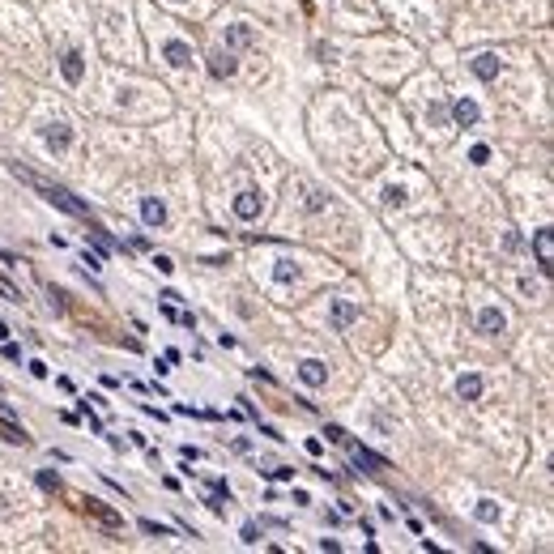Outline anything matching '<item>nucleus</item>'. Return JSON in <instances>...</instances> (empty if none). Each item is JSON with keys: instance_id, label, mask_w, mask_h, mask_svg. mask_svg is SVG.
Instances as JSON below:
<instances>
[{"instance_id": "f257e3e1", "label": "nucleus", "mask_w": 554, "mask_h": 554, "mask_svg": "<svg viewBox=\"0 0 554 554\" xmlns=\"http://www.w3.org/2000/svg\"><path fill=\"white\" fill-rule=\"evenodd\" d=\"M13 171H17V175H21V180H26L30 188H39V192L47 196V200H52V205H60L64 213H73V218H90V209L82 205L77 196H68L64 188H52V184H43V180H35V175H26V171H21V166H13Z\"/></svg>"}, {"instance_id": "f03ea898", "label": "nucleus", "mask_w": 554, "mask_h": 554, "mask_svg": "<svg viewBox=\"0 0 554 554\" xmlns=\"http://www.w3.org/2000/svg\"><path fill=\"white\" fill-rule=\"evenodd\" d=\"M350 443V439H345ZM350 461H354V469L359 473H384L388 469V461L384 457H375L371 448H363V443H350Z\"/></svg>"}, {"instance_id": "7ed1b4c3", "label": "nucleus", "mask_w": 554, "mask_h": 554, "mask_svg": "<svg viewBox=\"0 0 554 554\" xmlns=\"http://www.w3.org/2000/svg\"><path fill=\"white\" fill-rule=\"evenodd\" d=\"M231 209H235V218H239V222H251V218H260L265 196H260L256 188H247V192H239V196H235V205H231Z\"/></svg>"}, {"instance_id": "20e7f679", "label": "nucleus", "mask_w": 554, "mask_h": 554, "mask_svg": "<svg viewBox=\"0 0 554 554\" xmlns=\"http://www.w3.org/2000/svg\"><path fill=\"white\" fill-rule=\"evenodd\" d=\"M235 68H239V60H235V52L231 47H218V52H209V77L213 82H226V77H235Z\"/></svg>"}, {"instance_id": "39448f33", "label": "nucleus", "mask_w": 554, "mask_h": 554, "mask_svg": "<svg viewBox=\"0 0 554 554\" xmlns=\"http://www.w3.org/2000/svg\"><path fill=\"white\" fill-rule=\"evenodd\" d=\"M359 303H354V298H333V333H345L350 329V324H354L359 320Z\"/></svg>"}, {"instance_id": "423d86ee", "label": "nucleus", "mask_w": 554, "mask_h": 554, "mask_svg": "<svg viewBox=\"0 0 554 554\" xmlns=\"http://www.w3.org/2000/svg\"><path fill=\"white\" fill-rule=\"evenodd\" d=\"M43 141H47L52 154H64V149L73 145V128H68L64 120H56V124H47V128H43Z\"/></svg>"}, {"instance_id": "0eeeda50", "label": "nucleus", "mask_w": 554, "mask_h": 554, "mask_svg": "<svg viewBox=\"0 0 554 554\" xmlns=\"http://www.w3.org/2000/svg\"><path fill=\"white\" fill-rule=\"evenodd\" d=\"M298 380H303L307 388H324L329 384V367H324L320 359H303L298 363Z\"/></svg>"}, {"instance_id": "6e6552de", "label": "nucleus", "mask_w": 554, "mask_h": 554, "mask_svg": "<svg viewBox=\"0 0 554 554\" xmlns=\"http://www.w3.org/2000/svg\"><path fill=\"white\" fill-rule=\"evenodd\" d=\"M162 60H166L171 68H188V64H192V47H188L184 39H166V43H162Z\"/></svg>"}, {"instance_id": "1a4fd4ad", "label": "nucleus", "mask_w": 554, "mask_h": 554, "mask_svg": "<svg viewBox=\"0 0 554 554\" xmlns=\"http://www.w3.org/2000/svg\"><path fill=\"white\" fill-rule=\"evenodd\" d=\"M0 431H5V439H9V443H21V448L30 443L26 426H21V422L13 418V410H9V405H0Z\"/></svg>"}, {"instance_id": "9d476101", "label": "nucleus", "mask_w": 554, "mask_h": 554, "mask_svg": "<svg viewBox=\"0 0 554 554\" xmlns=\"http://www.w3.org/2000/svg\"><path fill=\"white\" fill-rule=\"evenodd\" d=\"M60 73H64V82H68V86H82V77H86V56L77 52V47H73V52H64Z\"/></svg>"}, {"instance_id": "9b49d317", "label": "nucleus", "mask_w": 554, "mask_h": 554, "mask_svg": "<svg viewBox=\"0 0 554 554\" xmlns=\"http://www.w3.org/2000/svg\"><path fill=\"white\" fill-rule=\"evenodd\" d=\"M503 329H508V316H503L499 307H482V312H477V333H486V337H499Z\"/></svg>"}, {"instance_id": "f8f14e48", "label": "nucleus", "mask_w": 554, "mask_h": 554, "mask_svg": "<svg viewBox=\"0 0 554 554\" xmlns=\"http://www.w3.org/2000/svg\"><path fill=\"white\" fill-rule=\"evenodd\" d=\"M482 392H486V380L477 371H465L461 380H457V397L461 401H482Z\"/></svg>"}, {"instance_id": "ddd939ff", "label": "nucleus", "mask_w": 554, "mask_h": 554, "mask_svg": "<svg viewBox=\"0 0 554 554\" xmlns=\"http://www.w3.org/2000/svg\"><path fill=\"white\" fill-rule=\"evenodd\" d=\"M141 222L149 226V231H158V226H166V205L158 196H145L141 200Z\"/></svg>"}, {"instance_id": "4468645a", "label": "nucleus", "mask_w": 554, "mask_h": 554, "mask_svg": "<svg viewBox=\"0 0 554 554\" xmlns=\"http://www.w3.org/2000/svg\"><path fill=\"white\" fill-rule=\"evenodd\" d=\"M452 120H457L461 128H473V124L482 120V111H477L473 98H457V103H452Z\"/></svg>"}, {"instance_id": "2eb2a0df", "label": "nucleus", "mask_w": 554, "mask_h": 554, "mask_svg": "<svg viewBox=\"0 0 554 554\" xmlns=\"http://www.w3.org/2000/svg\"><path fill=\"white\" fill-rule=\"evenodd\" d=\"M473 77L477 82H495L499 77V56H490V52H482V56H473Z\"/></svg>"}, {"instance_id": "dca6fc26", "label": "nucleus", "mask_w": 554, "mask_h": 554, "mask_svg": "<svg viewBox=\"0 0 554 554\" xmlns=\"http://www.w3.org/2000/svg\"><path fill=\"white\" fill-rule=\"evenodd\" d=\"M533 247H537V265L550 277L554 273V251H550V231H533Z\"/></svg>"}, {"instance_id": "f3484780", "label": "nucleus", "mask_w": 554, "mask_h": 554, "mask_svg": "<svg viewBox=\"0 0 554 554\" xmlns=\"http://www.w3.org/2000/svg\"><path fill=\"white\" fill-rule=\"evenodd\" d=\"M86 516H94V520H103L107 528H124V520L107 508V503H98V499H86Z\"/></svg>"}, {"instance_id": "a211bd4d", "label": "nucleus", "mask_w": 554, "mask_h": 554, "mask_svg": "<svg viewBox=\"0 0 554 554\" xmlns=\"http://www.w3.org/2000/svg\"><path fill=\"white\" fill-rule=\"evenodd\" d=\"M251 43V26H231L226 30V47H247Z\"/></svg>"}, {"instance_id": "6ab92c4d", "label": "nucleus", "mask_w": 554, "mask_h": 554, "mask_svg": "<svg viewBox=\"0 0 554 554\" xmlns=\"http://www.w3.org/2000/svg\"><path fill=\"white\" fill-rule=\"evenodd\" d=\"M273 277H277V282H282V286H290V282H294V277H298V265H294V260H277V269H273Z\"/></svg>"}, {"instance_id": "aec40b11", "label": "nucleus", "mask_w": 554, "mask_h": 554, "mask_svg": "<svg viewBox=\"0 0 554 554\" xmlns=\"http://www.w3.org/2000/svg\"><path fill=\"white\" fill-rule=\"evenodd\" d=\"M473 512H477V520H482V524H495V520H499V503H495V499H482Z\"/></svg>"}, {"instance_id": "412c9836", "label": "nucleus", "mask_w": 554, "mask_h": 554, "mask_svg": "<svg viewBox=\"0 0 554 554\" xmlns=\"http://www.w3.org/2000/svg\"><path fill=\"white\" fill-rule=\"evenodd\" d=\"M35 482H39V490H47V495H60V473H52V469H43Z\"/></svg>"}, {"instance_id": "4be33fe9", "label": "nucleus", "mask_w": 554, "mask_h": 554, "mask_svg": "<svg viewBox=\"0 0 554 554\" xmlns=\"http://www.w3.org/2000/svg\"><path fill=\"white\" fill-rule=\"evenodd\" d=\"M82 418H86V422H90V431H94V435H107V431H103V418H98V414H94V410H90V397H86V401H82Z\"/></svg>"}, {"instance_id": "5701e85b", "label": "nucleus", "mask_w": 554, "mask_h": 554, "mask_svg": "<svg viewBox=\"0 0 554 554\" xmlns=\"http://www.w3.org/2000/svg\"><path fill=\"white\" fill-rule=\"evenodd\" d=\"M137 524H141V533H149V537H171V528L158 524V520H137Z\"/></svg>"}, {"instance_id": "b1692460", "label": "nucleus", "mask_w": 554, "mask_h": 554, "mask_svg": "<svg viewBox=\"0 0 554 554\" xmlns=\"http://www.w3.org/2000/svg\"><path fill=\"white\" fill-rule=\"evenodd\" d=\"M384 205H405V188H384Z\"/></svg>"}, {"instance_id": "393cba45", "label": "nucleus", "mask_w": 554, "mask_h": 554, "mask_svg": "<svg viewBox=\"0 0 554 554\" xmlns=\"http://www.w3.org/2000/svg\"><path fill=\"white\" fill-rule=\"evenodd\" d=\"M265 477H273V482H286V477H294V469H286V465H273V469H260Z\"/></svg>"}, {"instance_id": "a878e982", "label": "nucleus", "mask_w": 554, "mask_h": 554, "mask_svg": "<svg viewBox=\"0 0 554 554\" xmlns=\"http://www.w3.org/2000/svg\"><path fill=\"white\" fill-rule=\"evenodd\" d=\"M239 542H243V546H256V542H260V528H256V524H243Z\"/></svg>"}, {"instance_id": "bb28decb", "label": "nucleus", "mask_w": 554, "mask_h": 554, "mask_svg": "<svg viewBox=\"0 0 554 554\" xmlns=\"http://www.w3.org/2000/svg\"><path fill=\"white\" fill-rule=\"evenodd\" d=\"M469 162H477V166L490 162V149H486V145H473V149H469Z\"/></svg>"}, {"instance_id": "cd10ccee", "label": "nucleus", "mask_w": 554, "mask_h": 554, "mask_svg": "<svg viewBox=\"0 0 554 554\" xmlns=\"http://www.w3.org/2000/svg\"><path fill=\"white\" fill-rule=\"evenodd\" d=\"M200 457H205V452L192 448V443H184V448H180V461H188V465H192V461H200Z\"/></svg>"}, {"instance_id": "c85d7f7f", "label": "nucleus", "mask_w": 554, "mask_h": 554, "mask_svg": "<svg viewBox=\"0 0 554 554\" xmlns=\"http://www.w3.org/2000/svg\"><path fill=\"white\" fill-rule=\"evenodd\" d=\"M324 435H329V443H345V439H350V435L341 431V426H333V422H329V426H324Z\"/></svg>"}, {"instance_id": "c756f323", "label": "nucleus", "mask_w": 554, "mask_h": 554, "mask_svg": "<svg viewBox=\"0 0 554 554\" xmlns=\"http://www.w3.org/2000/svg\"><path fill=\"white\" fill-rule=\"evenodd\" d=\"M82 265H90V269H103V251H90V247H86V256H82Z\"/></svg>"}, {"instance_id": "7c9ffc66", "label": "nucleus", "mask_w": 554, "mask_h": 554, "mask_svg": "<svg viewBox=\"0 0 554 554\" xmlns=\"http://www.w3.org/2000/svg\"><path fill=\"white\" fill-rule=\"evenodd\" d=\"M209 486H213V495H222L226 503H231V499H235V495H231V486H226V482H222V477H213V482H209Z\"/></svg>"}, {"instance_id": "2f4dec72", "label": "nucleus", "mask_w": 554, "mask_h": 554, "mask_svg": "<svg viewBox=\"0 0 554 554\" xmlns=\"http://www.w3.org/2000/svg\"><path fill=\"white\" fill-rule=\"evenodd\" d=\"M154 269H158V273H175V260H171V256H154Z\"/></svg>"}, {"instance_id": "473e14b6", "label": "nucleus", "mask_w": 554, "mask_h": 554, "mask_svg": "<svg viewBox=\"0 0 554 554\" xmlns=\"http://www.w3.org/2000/svg\"><path fill=\"white\" fill-rule=\"evenodd\" d=\"M0 294H9V298H13V303H21V290H13V286L5 282V277H0Z\"/></svg>"}, {"instance_id": "72a5a7b5", "label": "nucleus", "mask_w": 554, "mask_h": 554, "mask_svg": "<svg viewBox=\"0 0 554 554\" xmlns=\"http://www.w3.org/2000/svg\"><path fill=\"white\" fill-rule=\"evenodd\" d=\"M30 375H35V380H47V363L35 359V363H30Z\"/></svg>"}, {"instance_id": "f704fd0d", "label": "nucleus", "mask_w": 554, "mask_h": 554, "mask_svg": "<svg viewBox=\"0 0 554 554\" xmlns=\"http://www.w3.org/2000/svg\"><path fill=\"white\" fill-rule=\"evenodd\" d=\"M175 324H184V329H196V316H192V312H180V320H175Z\"/></svg>"}, {"instance_id": "c9c22d12", "label": "nucleus", "mask_w": 554, "mask_h": 554, "mask_svg": "<svg viewBox=\"0 0 554 554\" xmlns=\"http://www.w3.org/2000/svg\"><path fill=\"white\" fill-rule=\"evenodd\" d=\"M5 359H9V363H17V359H21V350H17L13 341H5Z\"/></svg>"}, {"instance_id": "e433bc0d", "label": "nucleus", "mask_w": 554, "mask_h": 554, "mask_svg": "<svg viewBox=\"0 0 554 554\" xmlns=\"http://www.w3.org/2000/svg\"><path fill=\"white\" fill-rule=\"evenodd\" d=\"M303 448H307V457H320V452H324V443H320V439H307Z\"/></svg>"}, {"instance_id": "4c0bfd02", "label": "nucleus", "mask_w": 554, "mask_h": 554, "mask_svg": "<svg viewBox=\"0 0 554 554\" xmlns=\"http://www.w3.org/2000/svg\"><path fill=\"white\" fill-rule=\"evenodd\" d=\"M0 341H9V324H0Z\"/></svg>"}]
</instances>
